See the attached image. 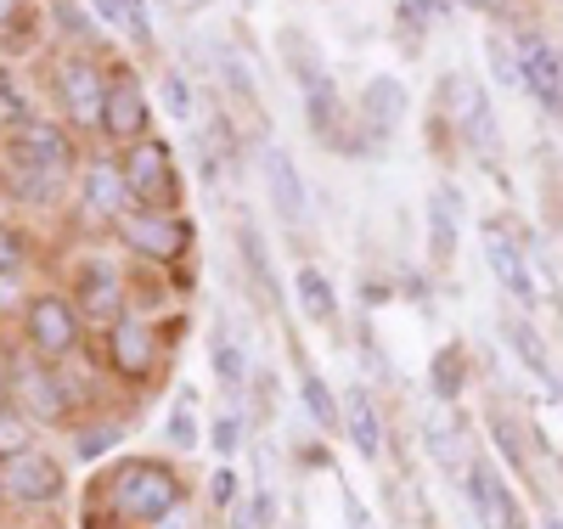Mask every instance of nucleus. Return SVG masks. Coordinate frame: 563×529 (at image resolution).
<instances>
[{
  "label": "nucleus",
  "mask_w": 563,
  "mask_h": 529,
  "mask_svg": "<svg viewBox=\"0 0 563 529\" xmlns=\"http://www.w3.org/2000/svg\"><path fill=\"white\" fill-rule=\"evenodd\" d=\"M124 23H130V34L147 45L153 40V23H147V0H124Z\"/></svg>",
  "instance_id": "nucleus-29"
},
{
  "label": "nucleus",
  "mask_w": 563,
  "mask_h": 529,
  "mask_svg": "<svg viewBox=\"0 0 563 529\" xmlns=\"http://www.w3.org/2000/svg\"><path fill=\"white\" fill-rule=\"evenodd\" d=\"M113 305H119L113 271H108V265H90V271H85V310H90V316H113Z\"/></svg>",
  "instance_id": "nucleus-19"
},
{
  "label": "nucleus",
  "mask_w": 563,
  "mask_h": 529,
  "mask_svg": "<svg viewBox=\"0 0 563 529\" xmlns=\"http://www.w3.org/2000/svg\"><path fill=\"white\" fill-rule=\"evenodd\" d=\"M209 445H214L220 456H231V451L243 445V422H238V417H220V422L209 428Z\"/></svg>",
  "instance_id": "nucleus-27"
},
{
  "label": "nucleus",
  "mask_w": 563,
  "mask_h": 529,
  "mask_svg": "<svg viewBox=\"0 0 563 529\" xmlns=\"http://www.w3.org/2000/svg\"><path fill=\"white\" fill-rule=\"evenodd\" d=\"M485 260H490L496 282L507 287L512 299H519V305H536V282H530V271H525V254L507 243L501 225H485Z\"/></svg>",
  "instance_id": "nucleus-6"
},
{
  "label": "nucleus",
  "mask_w": 563,
  "mask_h": 529,
  "mask_svg": "<svg viewBox=\"0 0 563 529\" xmlns=\"http://www.w3.org/2000/svg\"><path fill=\"white\" fill-rule=\"evenodd\" d=\"M124 236L135 243V254H147V260H175L180 243H186V231L175 220H164V214H130Z\"/></svg>",
  "instance_id": "nucleus-10"
},
{
  "label": "nucleus",
  "mask_w": 563,
  "mask_h": 529,
  "mask_svg": "<svg viewBox=\"0 0 563 529\" xmlns=\"http://www.w3.org/2000/svg\"><path fill=\"white\" fill-rule=\"evenodd\" d=\"M124 175L113 164H90V180H85V203L90 214H119V198H124Z\"/></svg>",
  "instance_id": "nucleus-18"
},
{
  "label": "nucleus",
  "mask_w": 563,
  "mask_h": 529,
  "mask_svg": "<svg viewBox=\"0 0 563 529\" xmlns=\"http://www.w3.org/2000/svg\"><path fill=\"white\" fill-rule=\"evenodd\" d=\"M74 316H68V305L63 299H40L34 310H29V339L45 350V355H68L74 350Z\"/></svg>",
  "instance_id": "nucleus-9"
},
{
  "label": "nucleus",
  "mask_w": 563,
  "mask_h": 529,
  "mask_svg": "<svg viewBox=\"0 0 563 529\" xmlns=\"http://www.w3.org/2000/svg\"><path fill=\"white\" fill-rule=\"evenodd\" d=\"M12 299H18V287H12V276H7V271H0V305H12Z\"/></svg>",
  "instance_id": "nucleus-35"
},
{
  "label": "nucleus",
  "mask_w": 563,
  "mask_h": 529,
  "mask_svg": "<svg viewBox=\"0 0 563 529\" xmlns=\"http://www.w3.org/2000/svg\"><path fill=\"white\" fill-rule=\"evenodd\" d=\"M451 249H456V191L434 186L429 191V254H434V265H445Z\"/></svg>",
  "instance_id": "nucleus-14"
},
{
  "label": "nucleus",
  "mask_w": 563,
  "mask_h": 529,
  "mask_svg": "<svg viewBox=\"0 0 563 529\" xmlns=\"http://www.w3.org/2000/svg\"><path fill=\"white\" fill-rule=\"evenodd\" d=\"M113 366L119 372H147L153 366V327H141V321H119L113 327Z\"/></svg>",
  "instance_id": "nucleus-16"
},
{
  "label": "nucleus",
  "mask_w": 563,
  "mask_h": 529,
  "mask_svg": "<svg viewBox=\"0 0 563 529\" xmlns=\"http://www.w3.org/2000/svg\"><path fill=\"white\" fill-rule=\"evenodd\" d=\"M141 119H147V102H141L135 79H130V74H113V85H108V108H102V130L130 141V135L141 130Z\"/></svg>",
  "instance_id": "nucleus-12"
},
{
  "label": "nucleus",
  "mask_w": 563,
  "mask_h": 529,
  "mask_svg": "<svg viewBox=\"0 0 563 529\" xmlns=\"http://www.w3.org/2000/svg\"><path fill=\"white\" fill-rule=\"evenodd\" d=\"M214 372L225 377V389H243V377H249V361H243V350L231 344L225 332H220V339H214Z\"/></svg>",
  "instance_id": "nucleus-21"
},
{
  "label": "nucleus",
  "mask_w": 563,
  "mask_h": 529,
  "mask_svg": "<svg viewBox=\"0 0 563 529\" xmlns=\"http://www.w3.org/2000/svg\"><path fill=\"white\" fill-rule=\"evenodd\" d=\"M0 491L12 502H52L63 491V473L45 451H7L0 456Z\"/></svg>",
  "instance_id": "nucleus-2"
},
{
  "label": "nucleus",
  "mask_w": 563,
  "mask_h": 529,
  "mask_svg": "<svg viewBox=\"0 0 563 529\" xmlns=\"http://www.w3.org/2000/svg\"><path fill=\"white\" fill-rule=\"evenodd\" d=\"M344 428H350V445H355L361 456H378V451H384V428H378V411H372V395L350 389V400H344Z\"/></svg>",
  "instance_id": "nucleus-15"
},
{
  "label": "nucleus",
  "mask_w": 563,
  "mask_h": 529,
  "mask_svg": "<svg viewBox=\"0 0 563 529\" xmlns=\"http://www.w3.org/2000/svg\"><path fill=\"white\" fill-rule=\"evenodd\" d=\"M400 113H406V85L400 79L378 74V79L361 90V119L372 124V135H389L400 124Z\"/></svg>",
  "instance_id": "nucleus-11"
},
{
  "label": "nucleus",
  "mask_w": 563,
  "mask_h": 529,
  "mask_svg": "<svg viewBox=\"0 0 563 529\" xmlns=\"http://www.w3.org/2000/svg\"><path fill=\"white\" fill-rule=\"evenodd\" d=\"M299 90H305V119H310V130L333 135V130L344 124V102H339V85L327 79V68L305 74V79H299Z\"/></svg>",
  "instance_id": "nucleus-13"
},
{
  "label": "nucleus",
  "mask_w": 563,
  "mask_h": 529,
  "mask_svg": "<svg viewBox=\"0 0 563 529\" xmlns=\"http://www.w3.org/2000/svg\"><path fill=\"white\" fill-rule=\"evenodd\" d=\"M113 445H119V428H113V422H102V428H85V434H79V456H85V462L108 456Z\"/></svg>",
  "instance_id": "nucleus-24"
},
{
  "label": "nucleus",
  "mask_w": 563,
  "mask_h": 529,
  "mask_svg": "<svg viewBox=\"0 0 563 529\" xmlns=\"http://www.w3.org/2000/svg\"><path fill=\"white\" fill-rule=\"evenodd\" d=\"M265 186H271V209L288 220V225H299L305 214H310V191H305V180H299V169H294V158L282 153V147H271L265 153Z\"/></svg>",
  "instance_id": "nucleus-5"
},
{
  "label": "nucleus",
  "mask_w": 563,
  "mask_h": 529,
  "mask_svg": "<svg viewBox=\"0 0 563 529\" xmlns=\"http://www.w3.org/2000/svg\"><path fill=\"white\" fill-rule=\"evenodd\" d=\"M490 68H496L501 85H525V63H512V52H507L501 40H490Z\"/></svg>",
  "instance_id": "nucleus-28"
},
{
  "label": "nucleus",
  "mask_w": 563,
  "mask_h": 529,
  "mask_svg": "<svg viewBox=\"0 0 563 529\" xmlns=\"http://www.w3.org/2000/svg\"><path fill=\"white\" fill-rule=\"evenodd\" d=\"M23 440V422H18V411H0V445H18Z\"/></svg>",
  "instance_id": "nucleus-33"
},
{
  "label": "nucleus",
  "mask_w": 563,
  "mask_h": 529,
  "mask_svg": "<svg viewBox=\"0 0 563 529\" xmlns=\"http://www.w3.org/2000/svg\"><path fill=\"white\" fill-rule=\"evenodd\" d=\"M456 383H462L456 350H440V355H434V395H456Z\"/></svg>",
  "instance_id": "nucleus-26"
},
{
  "label": "nucleus",
  "mask_w": 563,
  "mask_h": 529,
  "mask_svg": "<svg viewBox=\"0 0 563 529\" xmlns=\"http://www.w3.org/2000/svg\"><path fill=\"white\" fill-rule=\"evenodd\" d=\"M547 529H563V518H547Z\"/></svg>",
  "instance_id": "nucleus-37"
},
{
  "label": "nucleus",
  "mask_w": 563,
  "mask_h": 529,
  "mask_svg": "<svg viewBox=\"0 0 563 529\" xmlns=\"http://www.w3.org/2000/svg\"><path fill=\"white\" fill-rule=\"evenodd\" d=\"M23 395H29V406H34L40 417H63V383H57V377L23 372Z\"/></svg>",
  "instance_id": "nucleus-20"
},
{
  "label": "nucleus",
  "mask_w": 563,
  "mask_h": 529,
  "mask_svg": "<svg viewBox=\"0 0 563 529\" xmlns=\"http://www.w3.org/2000/svg\"><path fill=\"white\" fill-rule=\"evenodd\" d=\"M18 260H23V249H18V236H12L7 225H0V271L12 276V271H18Z\"/></svg>",
  "instance_id": "nucleus-32"
},
{
  "label": "nucleus",
  "mask_w": 563,
  "mask_h": 529,
  "mask_svg": "<svg viewBox=\"0 0 563 529\" xmlns=\"http://www.w3.org/2000/svg\"><path fill=\"white\" fill-rule=\"evenodd\" d=\"M90 7H97L108 23H113V18H124V0H90Z\"/></svg>",
  "instance_id": "nucleus-34"
},
{
  "label": "nucleus",
  "mask_w": 563,
  "mask_h": 529,
  "mask_svg": "<svg viewBox=\"0 0 563 529\" xmlns=\"http://www.w3.org/2000/svg\"><path fill=\"white\" fill-rule=\"evenodd\" d=\"M7 12H12V0H0V18H7Z\"/></svg>",
  "instance_id": "nucleus-36"
},
{
  "label": "nucleus",
  "mask_w": 563,
  "mask_h": 529,
  "mask_svg": "<svg viewBox=\"0 0 563 529\" xmlns=\"http://www.w3.org/2000/svg\"><path fill=\"white\" fill-rule=\"evenodd\" d=\"M175 496H180L175 473L158 467V462H130V467L113 473V502H119L124 518L153 524V518H164V513L175 507Z\"/></svg>",
  "instance_id": "nucleus-1"
},
{
  "label": "nucleus",
  "mask_w": 563,
  "mask_h": 529,
  "mask_svg": "<svg viewBox=\"0 0 563 529\" xmlns=\"http://www.w3.org/2000/svg\"><path fill=\"white\" fill-rule=\"evenodd\" d=\"M63 102H68V113L79 119V124H102V108H108V90H102V79L90 74L85 63H63Z\"/></svg>",
  "instance_id": "nucleus-7"
},
{
  "label": "nucleus",
  "mask_w": 563,
  "mask_h": 529,
  "mask_svg": "<svg viewBox=\"0 0 563 529\" xmlns=\"http://www.w3.org/2000/svg\"><path fill=\"white\" fill-rule=\"evenodd\" d=\"M124 186L135 191L141 203H158V209H169V203L180 198V186H175V175H169V147H164V141H141V147L130 153Z\"/></svg>",
  "instance_id": "nucleus-3"
},
{
  "label": "nucleus",
  "mask_w": 563,
  "mask_h": 529,
  "mask_svg": "<svg viewBox=\"0 0 563 529\" xmlns=\"http://www.w3.org/2000/svg\"><path fill=\"white\" fill-rule=\"evenodd\" d=\"M519 63H525V85L541 96V102H563V57L552 52L547 40H525L519 45Z\"/></svg>",
  "instance_id": "nucleus-8"
},
{
  "label": "nucleus",
  "mask_w": 563,
  "mask_h": 529,
  "mask_svg": "<svg viewBox=\"0 0 563 529\" xmlns=\"http://www.w3.org/2000/svg\"><path fill=\"white\" fill-rule=\"evenodd\" d=\"M294 294H299V310L310 316V321H333V282H327L316 265H305L299 276H294Z\"/></svg>",
  "instance_id": "nucleus-17"
},
{
  "label": "nucleus",
  "mask_w": 563,
  "mask_h": 529,
  "mask_svg": "<svg viewBox=\"0 0 563 529\" xmlns=\"http://www.w3.org/2000/svg\"><path fill=\"white\" fill-rule=\"evenodd\" d=\"M209 496H214V507H231V502H238V473L220 467V473L209 478Z\"/></svg>",
  "instance_id": "nucleus-30"
},
{
  "label": "nucleus",
  "mask_w": 563,
  "mask_h": 529,
  "mask_svg": "<svg viewBox=\"0 0 563 529\" xmlns=\"http://www.w3.org/2000/svg\"><path fill=\"white\" fill-rule=\"evenodd\" d=\"M164 108H169L175 119L192 113V85H186L180 74H164Z\"/></svg>",
  "instance_id": "nucleus-25"
},
{
  "label": "nucleus",
  "mask_w": 563,
  "mask_h": 529,
  "mask_svg": "<svg viewBox=\"0 0 563 529\" xmlns=\"http://www.w3.org/2000/svg\"><path fill=\"white\" fill-rule=\"evenodd\" d=\"M490 428H496V445L507 451V462L525 467V451H519V440H512V422H507V417H490Z\"/></svg>",
  "instance_id": "nucleus-31"
},
{
  "label": "nucleus",
  "mask_w": 563,
  "mask_h": 529,
  "mask_svg": "<svg viewBox=\"0 0 563 529\" xmlns=\"http://www.w3.org/2000/svg\"><path fill=\"white\" fill-rule=\"evenodd\" d=\"M68 158L74 153H68V141H63L57 124H23L18 141H12V164L29 169V175H45V180H57L68 169Z\"/></svg>",
  "instance_id": "nucleus-4"
},
{
  "label": "nucleus",
  "mask_w": 563,
  "mask_h": 529,
  "mask_svg": "<svg viewBox=\"0 0 563 529\" xmlns=\"http://www.w3.org/2000/svg\"><path fill=\"white\" fill-rule=\"evenodd\" d=\"M305 411H310L321 428H339V406H333V395H327V383H321L316 372H305Z\"/></svg>",
  "instance_id": "nucleus-22"
},
{
  "label": "nucleus",
  "mask_w": 563,
  "mask_h": 529,
  "mask_svg": "<svg viewBox=\"0 0 563 529\" xmlns=\"http://www.w3.org/2000/svg\"><path fill=\"white\" fill-rule=\"evenodd\" d=\"M169 440H175L180 451H192V445H203V440H198V417H192V400H180V406L169 411Z\"/></svg>",
  "instance_id": "nucleus-23"
}]
</instances>
